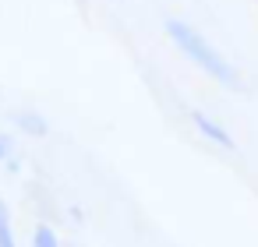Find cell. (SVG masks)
Listing matches in <instances>:
<instances>
[{
	"label": "cell",
	"instance_id": "cell-1",
	"mask_svg": "<svg viewBox=\"0 0 258 247\" xmlns=\"http://www.w3.org/2000/svg\"><path fill=\"white\" fill-rule=\"evenodd\" d=\"M166 36H170V43H173L191 64H198L209 78H216V81L226 85V89H240V74L233 71V64H230L198 29H191V25L180 22V18H166Z\"/></svg>",
	"mask_w": 258,
	"mask_h": 247
},
{
	"label": "cell",
	"instance_id": "cell-5",
	"mask_svg": "<svg viewBox=\"0 0 258 247\" xmlns=\"http://www.w3.org/2000/svg\"><path fill=\"white\" fill-rule=\"evenodd\" d=\"M32 247H60V243H57V233H53L50 226H39V229L32 233Z\"/></svg>",
	"mask_w": 258,
	"mask_h": 247
},
{
	"label": "cell",
	"instance_id": "cell-6",
	"mask_svg": "<svg viewBox=\"0 0 258 247\" xmlns=\"http://www.w3.org/2000/svg\"><path fill=\"white\" fill-rule=\"evenodd\" d=\"M8 155H11V138L0 134V159H8Z\"/></svg>",
	"mask_w": 258,
	"mask_h": 247
},
{
	"label": "cell",
	"instance_id": "cell-2",
	"mask_svg": "<svg viewBox=\"0 0 258 247\" xmlns=\"http://www.w3.org/2000/svg\"><path fill=\"white\" fill-rule=\"evenodd\" d=\"M191 120H195V127L209 138V141H216V145H223V148H233V138H230V131L226 127H219L209 113H202V110H191Z\"/></svg>",
	"mask_w": 258,
	"mask_h": 247
},
{
	"label": "cell",
	"instance_id": "cell-3",
	"mask_svg": "<svg viewBox=\"0 0 258 247\" xmlns=\"http://www.w3.org/2000/svg\"><path fill=\"white\" fill-rule=\"evenodd\" d=\"M15 124H18L25 134H36V138H39V134H46V120H43L39 113H18V117H15Z\"/></svg>",
	"mask_w": 258,
	"mask_h": 247
},
{
	"label": "cell",
	"instance_id": "cell-4",
	"mask_svg": "<svg viewBox=\"0 0 258 247\" xmlns=\"http://www.w3.org/2000/svg\"><path fill=\"white\" fill-rule=\"evenodd\" d=\"M0 247H18V243H15V229H11V219H8L4 201H0Z\"/></svg>",
	"mask_w": 258,
	"mask_h": 247
}]
</instances>
